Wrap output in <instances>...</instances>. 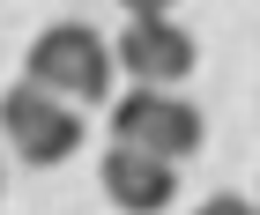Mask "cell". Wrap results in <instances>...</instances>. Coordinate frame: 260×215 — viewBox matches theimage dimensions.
I'll use <instances>...</instances> for the list:
<instances>
[{"label": "cell", "mask_w": 260, "mask_h": 215, "mask_svg": "<svg viewBox=\"0 0 260 215\" xmlns=\"http://www.w3.org/2000/svg\"><path fill=\"white\" fill-rule=\"evenodd\" d=\"M112 75H119V59H112V45L89 22H52L22 52V82H38V89H52L67 104H104L112 97Z\"/></svg>", "instance_id": "cell-1"}, {"label": "cell", "mask_w": 260, "mask_h": 215, "mask_svg": "<svg viewBox=\"0 0 260 215\" xmlns=\"http://www.w3.org/2000/svg\"><path fill=\"white\" fill-rule=\"evenodd\" d=\"M112 141H119V149H149V156H164V163H186V156H201L208 119H201L179 89H119V97H112Z\"/></svg>", "instance_id": "cell-2"}, {"label": "cell", "mask_w": 260, "mask_h": 215, "mask_svg": "<svg viewBox=\"0 0 260 215\" xmlns=\"http://www.w3.org/2000/svg\"><path fill=\"white\" fill-rule=\"evenodd\" d=\"M0 134H8V149L22 163L52 171V163H67L82 149V104L52 97L38 82H15V89H0Z\"/></svg>", "instance_id": "cell-3"}, {"label": "cell", "mask_w": 260, "mask_h": 215, "mask_svg": "<svg viewBox=\"0 0 260 215\" xmlns=\"http://www.w3.org/2000/svg\"><path fill=\"white\" fill-rule=\"evenodd\" d=\"M112 59L134 75V89H179L201 67V45H193V30H179L171 15H126Z\"/></svg>", "instance_id": "cell-4"}, {"label": "cell", "mask_w": 260, "mask_h": 215, "mask_svg": "<svg viewBox=\"0 0 260 215\" xmlns=\"http://www.w3.org/2000/svg\"><path fill=\"white\" fill-rule=\"evenodd\" d=\"M104 193H112V208L119 215H164L171 200H179V163L149 156V149H104Z\"/></svg>", "instance_id": "cell-5"}, {"label": "cell", "mask_w": 260, "mask_h": 215, "mask_svg": "<svg viewBox=\"0 0 260 215\" xmlns=\"http://www.w3.org/2000/svg\"><path fill=\"white\" fill-rule=\"evenodd\" d=\"M193 215H260V200H245V193H208Z\"/></svg>", "instance_id": "cell-6"}, {"label": "cell", "mask_w": 260, "mask_h": 215, "mask_svg": "<svg viewBox=\"0 0 260 215\" xmlns=\"http://www.w3.org/2000/svg\"><path fill=\"white\" fill-rule=\"evenodd\" d=\"M126 15H171V8H179V0H119Z\"/></svg>", "instance_id": "cell-7"}]
</instances>
